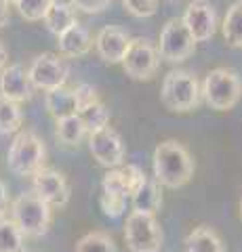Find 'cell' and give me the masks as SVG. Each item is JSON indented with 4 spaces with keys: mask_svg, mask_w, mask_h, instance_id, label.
I'll return each mask as SVG.
<instances>
[{
    "mask_svg": "<svg viewBox=\"0 0 242 252\" xmlns=\"http://www.w3.org/2000/svg\"><path fill=\"white\" fill-rule=\"evenodd\" d=\"M152 164L154 179L167 189H179L187 185L194 177V170H196V164H194L190 152L173 139H167L156 145Z\"/></svg>",
    "mask_w": 242,
    "mask_h": 252,
    "instance_id": "6da1fadb",
    "label": "cell"
},
{
    "mask_svg": "<svg viewBox=\"0 0 242 252\" xmlns=\"http://www.w3.org/2000/svg\"><path fill=\"white\" fill-rule=\"evenodd\" d=\"M11 219L26 238H42L53 223V206L46 204L34 189L23 191L11 204Z\"/></svg>",
    "mask_w": 242,
    "mask_h": 252,
    "instance_id": "7a4b0ae2",
    "label": "cell"
},
{
    "mask_svg": "<svg viewBox=\"0 0 242 252\" xmlns=\"http://www.w3.org/2000/svg\"><path fill=\"white\" fill-rule=\"evenodd\" d=\"M202 97V86L198 78L187 69H173L165 76L160 89V101L162 105L171 112L185 114L196 109Z\"/></svg>",
    "mask_w": 242,
    "mask_h": 252,
    "instance_id": "3957f363",
    "label": "cell"
},
{
    "mask_svg": "<svg viewBox=\"0 0 242 252\" xmlns=\"http://www.w3.org/2000/svg\"><path fill=\"white\" fill-rule=\"evenodd\" d=\"M9 170L17 177H34L38 170L44 168L46 147L42 139L32 130H19L6 154Z\"/></svg>",
    "mask_w": 242,
    "mask_h": 252,
    "instance_id": "277c9868",
    "label": "cell"
},
{
    "mask_svg": "<svg viewBox=\"0 0 242 252\" xmlns=\"http://www.w3.org/2000/svg\"><path fill=\"white\" fill-rule=\"evenodd\" d=\"M202 99L215 112H228L238 105L242 99L240 76L228 67H217L207 74L202 82Z\"/></svg>",
    "mask_w": 242,
    "mask_h": 252,
    "instance_id": "5b68a950",
    "label": "cell"
},
{
    "mask_svg": "<svg viewBox=\"0 0 242 252\" xmlns=\"http://www.w3.org/2000/svg\"><path fill=\"white\" fill-rule=\"evenodd\" d=\"M124 242L131 252H160L162 229L156 215L133 210L124 223Z\"/></svg>",
    "mask_w": 242,
    "mask_h": 252,
    "instance_id": "8992f818",
    "label": "cell"
},
{
    "mask_svg": "<svg viewBox=\"0 0 242 252\" xmlns=\"http://www.w3.org/2000/svg\"><path fill=\"white\" fill-rule=\"evenodd\" d=\"M196 38L187 30L183 19H171L160 32L158 55L169 63H181L190 59L196 51Z\"/></svg>",
    "mask_w": 242,
    "mask_h": 252,
    "instance_id": "52a82bcc",
    "label": "cell"
},
{
    "mask_svg": "<svg viewBox=\"0 0 242 252\" xmlns=\"http://www.w3.org/2000/svg\"><path fill=\"white\" fill-rule=\"evenodd\" d=\"M120 65L133 80H152L160 65L158 46H154L147 38H131L129 51Z\"/></svg>",
    "mask_w": 242,
    "mask_h": 252,
    "instance_id": "ba28073f",
    "label": "cell"
},
{
    "mask_svg": "<svg viewBox=\"0 0 242 252\" xmlns=\"http://www.w3.org/2000/svg\"><path fill=\"white\" fill-rule=\"evenodd\" d=\"M30 80H32L34 89L40 91H51L57 86H64L68 82L69 67L66 65V61L55 53H42L32 61V65L28 69Z\"/></svg>",
    "mask_w": 242,
    "mask_h": 252,
    "instance_id": "9c48e42d",
    "label": "cell"
},
{
    "mask_svg": "<svg viewBox=\"0 0 242 252\" xmlns=\"http://www.w3.org/2000/svg\"><path fill=\"white\" fill-rule=\"evenodd\" d=\"M89 152L104 168H118L124 162V143L112 126H105L89 135Z\"/></svg>",
    "mask_w": 242,
    "mask_h": 252,
    "instance_id": "30bf717a",
    "label": "cell"
},
{
    "mask_svg": "<svg viewBox=\"0 0 242 252\" xmlns=\"http://www.w3.org/2000/svg\"><path fill=\"white\" fill-rule=\"evenodd\" d=\"M32 189L40 198L51 204L53 208H64L69 204L72 189H69L68 179L55 168H40L32 177Z\"/></svg>",
    "mask_w": 242,
    "mask_h": 252,
    "instance_id": "8fae6325",
    "label": "cell"
},
{
    "mask_svg": "<svg viewBox=\"0 0 242 252\" xmlns=\"http://www.w3.org/2000/svg\"><path fill=\"white\" fill-rule=\"evenodd\" d=\"M181 19L185 21L187 30L192 32L198 42L213 38V34L217 32V13L208 0H192Z\"/></svg>",
    "mask_w": 242,
    "mask_h": 252,
    "instance_id": "7c38bea8",
    "label": "cell"
},
{
    "mask_svg": "<svg viewBox=\"0 0 242 252\" xmlns=\"http://www.w3.org/2000/svg\"><path fill=\"white\" fill-rule=\"evenodd\" d=\"M131 38L129 34L118 26H105L97 32L95 36V51L101 59L110 65H116V63H122L124 55L129 51Z\"/></svg>",
    "mask_w": 242,
    "mask_h": 252,
    "instance_id": "4fadbf2b",
    "label": "cell"
},
{
    "mask_svg": "<svg viewBox=\"0 0 242 252\" xmlns=\"http://www.w3.org/2000/svg\"><path fill=\"white\" fill-rule=\"evenodd\" d=\"M0 94L6 99L17 101V103H23V101L32 99L34 84L30 80L28 69L23 67L21 63L6 65L2 72H0Z\"/></svg>",
    "mask_w": 242,
    "mask_h": 252,
    "instance_id": "5bb4252c",
    "label": "cell"
},
{
    "mask_svg": "<svg viewBox=\"0 0 242 252\" xmlns=\"http://www.w3.org/2000/svg\"><path fill=\"white\" fill-rule=\"evenodd\" d=\"M93 36L91 32L82 26V23H74L69 30H66L64 34L57 36V49L64 57L76 59V57H84L87 53H91L93 49Z\"/></svg>",
    "mask_w": 242,
    "mask_h": 252,
    "instance_id": "9a60e30c",
    "label": "cell"
},
{
    "mask_svg": "<svg viewBox=\"0 0 242 252\" xmlns=\"http://www.w3.org/2000/svg\"><path fill=\"white\" fill-rule=\"evenodd\" d=\"M44 105L49 109V114L59 120V118H68L78 114V99L74 89H68V86H57V89L46 91L44 94Z\"/></svg>",
    "mask_w": 242,
    "mask_h": 252,
    "instance_id": "2e32d148",
    "label": "cell"
},
{
    "mask_svg": "<svg viewBox=\"0 0 242 252\" xmlns=\"http://www.w3.org/2000/svg\"><path fill=\"white\" fill-rule=\"evenodd\" d=\"M44 26L51 34H64L66 30H69L78 21L76 19V9L69 0H51V6L44 15Z\"/></svg>",
    "mask_w": 242,
    "mask_h": 252,
    "instance_id": "e0dca14e",
    "label": "cell"
},
{
    "mask_svg": "<svg viewBox=\"0 0 242 252\" xmlns=\"http://www.w3.org/2000/svg\"><path fill=\"white\" fill-rule=\"evenodd\" d=\"M133 210L147 212V215H156L162 206V185L156 179H145L141 187L131 195Z\"/></svg>",
    "mask_w": 242,
    "mask_h": 252,
    "instance_id": "ac0fdd59",
    "label": "cell"
},
{
    "mask_svg": "<svg viewBox=\"0 0 242 252\" xmlns=\"http://www.w3.org/2000/svg\"><path fill=\"white\" fill-rule=\"evenodd\" d=\"M185 248L187 252H225L219 233L208 225L194 227L190 235L185 238Z\"/></svg>",
    "mask_w": 242,
    "mask_h": 252,
    "instance_id": "d6986e66",
    "label": "cell"
},
{
    "mask_svg": "<svg viewBox=\"0 0 242 252\" xmlns=\"http://www.w3.org/2000/svg\"><path fill=\"white\" fill-rule=\"evenodd\" d=\"M89 135L87 126L80 120V116H68V118H59L57 120V128H55V137L61 145L66 147H76L82 143V139Z\"/></svg>",
    "mask_w": 242,
    "mask_h": 252,
    "instance_id": "ffe728a7",
    "label": "cell"
},
{
    "mask_svg": "<svg viewBox=\"0 0 242 252\" xmlns=\"http://www.w3.org/2000/svg\"><path fill=\"white\" fill-rule=\"evenodd\" d=\"M221 34L228 46L242 49V0H236L225 13L221 23Z\"/></svg>",
    "mask_w": 242,
    "mask_h": 252,
    "instance_id": "44dd1931",
    "label": "cell"
},
{
    "mask_svg": "<svg viewBox=\"0 0 242 252\" xmlns=\"http://www.w3.org/2000/svg\"><path fill=\"white\" fill-rule=\"evenodd\" d=\"M26 235L11 217L0 219V252H28Z\"/></svg>",
    "mask_w": 242,
    "mask_h": 252,
    "instance_id": "7402d4cb",
    "label": "cell"
},
{
    "mask_svg": "<svg viewBox=\"0 0 242 252\" xmlns=\"http://www.w3.org/2000/svg\"><path fill=\"white\" fill-rule=\"evenodd\" d=\"M78 116H80V120L84 122V126H87L89 135L95 130L105 128V126H110V109H107L104 101H99V99L82 105L78 109Z\"/></svg>",
    "mask_w": 242,
    "mask_h": 252,
    "instance_id": "603a6c76",
    "label": "cell"
},
{
    "mask_svg": "<svg viewBox=\"0 0 242 252\" xmlns=\"http://www.w3.org/2000/svg\"><path fill=\"white\" fill-rule=\"evenodd\" d=\"M21 124H23V114L19 103L0 94V135L19 132Z\"/></svg>",
    "mask_w": 242,
    "mask_h": 252,
    "instance_id": "cb8c5ba5",
    "label": "cell"
},
{
    "mask_svg": "<svg viewBox=\"0 0 242 252\" xmlns=\"http://www.w3.org/2000/svg\"><path fill=\"white\" fill-rule=\"evenodd\" d=\"M101 189H104L105 193H116V195H122V198H131L133 191H131V183L127 179L124 166L107 168L104 179H101Z\"/></svg>",
    "mask_w": 242,
    "mask_h": 252,
    "instance_id": "d4e9b609",
    "label": "cell"
},
{
    "mask_svg": "<svg viewBox=\"0 0 242 252\" xmlns=\"http://www.w3.org/2000/svg\"><path fill=\"white\" fill-rule=\"evenodd\" d=\"M74 252H118L114 240L105 231H91L76 242Z\"/></svg>",
    "mask_w": 242,
    "mask_h": 252,
    "instance_id": "484cf974",
    "label": "cell"
},
{
    "mask_svg": "<svg viewBox=\"0 0 242 252\" xmlns=\"http://www.w3.org/2000/svg\"><path fill=\"white\" fill-rule=\"evenodd\" d=\"M51 6V0H15V9L28 21H40L44 19L46 11Z\"/></svg>",
    "mask_w": 242,
    "mask_h": 252,
    "instance_id": "4316f807",
    "label": "cell"
},
{
    "mask_svg": "<svg viewBox=\"0 0 242 252\" xmlns=\"http://www.w3.org/2000/svg\"><path fill=\"white\" fill-rule=\"evenodd\" d=\"M99 204H101V210H104V215L116 219V217H122L124 215V208H127V198L104 191V193H101V198H99Z\"/></svg>",
    "mask_w": 242,
    "mask_h": 252,
    "instance_id": "83f0119b",
    "label": "cell"
},
{
    "mask_svg": "<svg viewBox=\"0 0 242 252\" xmlns=\"http://www.w3.org/2000/svg\"><path fill=\"white\" fill-rule=\"evenodd\" d=\"M122 6L133 17H152L158 11V0H122Z\"/></svg>",
    "mask_w": 242,
    "mask_h": 252,
    "instance_id": "f1b7e54d",
    "label": "cell"
},
{
    "mask_svg": "<svg viewBox=\"0 0 242 252\" xmlns=\"http://www.w3.org/2000/svg\"><path fill=\"white\" fill-rule=\"evenodd\" d=\"M74 4L76 11L87 13V15H97L104 13L107 6H110V0H69Z\"/></svg>",
    "mask_w": 242,
    "mask_h": 252,
    "instance_id": "f546056e",
    "label": "cell"
},
{
    "mask_svg": "<svg viewBox=\"0 0 242 252\" xmlns=\"http://www.w3.org/2000/svg\"><path fill=\"white\" fill-rule=\"evenodd\" d=\"M74 93H76V99H78V109H80L82 105H87V103H91V101H97L99 99V94H97V89L93 84H78L76 89H74Z\"/></svg>",
    "mask_w": 242,
    "mask_h": 252,
    "instance_id": "4dcf8cb0",
    "label": "cell"
},
{
    "mask_svg": "<svg viewBox=\"0 0 242 252\" xmlns=\"http://www.w3.org/2000/svg\"><path fill=\"white\" fill-rule=\"evenodd\" d=\"M9 212V191H6V185L0 181V219L6 217Z\"/></svg>",
    "mask_w": 242,
    "mask_h": 252,
    "instance_id": "1f68e13d",
    "label": "cell"
},
{
    "mask_svg": "<svg viewBox=\"0 0 242 252\" xmlns=\"http://www.w3.org/2000/svg\"><path fill=\"white\" fill-rule=\"evenodd\" d=\"M11 2H6V0H0V28L9 26L11 21V9H9Z\"/></svg>",
    "mask_w": 242,
    "mask_h": 252,
    "instance_id": "d6a6232c",
    "label": "cell"
},
{
    "mask_svg": "<svg viewBox=\"0 0 242 252\" xmlns=\"http://www.w3.org/2000/svg\"><path fill=\"white\" fill-rule=\"evenodd\" d=\"M6 61H9V53H6V49H4V44L0 42V72L6 67Z\"/></svg>",
    "mask_w": 242,
    "mask_h": 252,
    "instance_id": "836d02e7",
    "label": "cell"
},
{
    "mask_svg": "<svg viewBox=\"0 0 242 252\" xmlns=\"http://www.w3.org/2000/svg\"><path fill=\"white\" fill-rule=\"evenodd\" d=\"M238 210H240V220H242V195H240V204H238Z\"/></svg>",
    "mask_w": 242,
    "mask_h": 252,
    "instance_id": "e575fe53",
    "label": "cell"
},
{
    "mask_svg": "<svg viewBox=\"0 0 242 252\" xmlns=\"http://www.w3.org/2000/svg\"><path fill=\"white\" fill-rule=\"evenodd\" d=\"M6 2H15V0H6Z\"/></svg>",
    "mask_w": 242,
    "mask_h": 252,
    "instance_id": "d590c367",
    "label": "cell"
}]
</instances>
